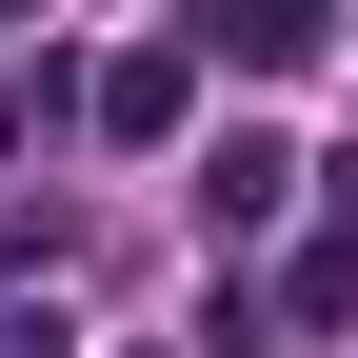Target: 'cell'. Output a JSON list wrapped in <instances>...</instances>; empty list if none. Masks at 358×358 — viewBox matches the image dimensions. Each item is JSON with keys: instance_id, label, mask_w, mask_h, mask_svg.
Returning a JSON list of instances; mask_svg holds the SVG:
<instances>
[{"instance_id": "6da1fadb", "label": "cell", "mask_w": 358, "mask_h": 358, "mask_svg": "<svg viewBox=\"0 0 358 358\" xmlns=\"http://www.w3.org/2000/svg\"><path fill=\"white\" fill-rule=\"evenodd\" d=\"M179 120H199V60H179V40L100 60V140H179Z\"/></svg>"}, {"instance_id": "7a4b0ae2", "label": "cell", "mask_w": 358, "mask_h": 358, "mask_svg": "<svg viewBox=\"0 0 358 358\" xmlns=\"http://www.w3.org/2000/svg\"><path fill=\"white\" fill-rule=\"evenodd\" d=\"M279 199H299V159H279V140H199V219H219V239H259Z\"/></svg>"}, {"instance_id": "3957f363", "label": "cell", "mask_w": 358, "mask_h": 358, "mask_svg": "<svg viewBox=\"0 0 358 358\" xmlns=\"http://www.w3.org/2000/svg\"><path fill=\"white\" fill-rule=\"evenodd\" d=\"M338 40V0H219V60H259V80H299Z\"/></svg>"}, {"instance_id": "277c9868", "label": "cell", "mask_w": 358, "mask_h": 358, "mask_svg": "<svg viewBox=\"0 0 358 358\" xmlns=\"http://www.w3.org/2000/svg\"><path fill=\"white\" fill-rule=\"evenodd\" d=\"M279 319H319V338L358 319V219H319V239H299V279H279Z\"/></svg>"}]
</instances>
